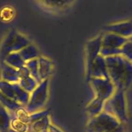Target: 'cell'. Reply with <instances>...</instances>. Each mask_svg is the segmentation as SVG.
Instances as JSON below:
<instances>
[{
    "instance_id": "6da1fadb",
    "label": "cell",
    "mask_w": 132,
    "mask_h": 132,
    "mask_svg": "<svg viewBox=\"0 0 132 132\" xmlns=\"http://www.w3.org/2000/svg\"><path fill=\"white\" fill-rule=\"evenodd\" d=\"M108 77L116 90L125 92L132 85V62L121 55L105 57Z\"/></svg>"
},
{
    "instance_id": "7a4b0ae2",
    "label": "cell",
    "mask_w": 132,
    "mask_h": 132,
    "mask_svg": "<svg viewBox=\"0 0 132 132\" xmlns=\"http://www.w3.org/2000/svg\"><path fill=\"white\" fill-rule=\"evenodd\" d=\"M88 132H124L122 122L106 112L90 118L86 125Z\"/></svg>"
},
{
    "instance_id": "3957f363",
    "label": "cell",
    "mask_w": 132,
    "mask_h": 132,
    "mask_svg": "<svg viewBox=\"0 0 132 132\" xmlns=\"http://www.w3.org/2000/svg\"><path fill=\"white\" fill-rule=\"evenodd\" d=\"M103 111L122 123L126 122L128 113L125 92L116 90L113 95L104 103Z\"/></svg>"
},
{
    "instance_id": "277c9868",
    "label": "cell",
    "mask_w": 132,
    "mask_h": 132,
    "mask_svg": "<svg viewBox=\"0 0 132 132\" xmlns=\"http://www.w3.org/2000/svg\"><path fill=\"white\" fill-rule=\"evenodd\" d=\"M49 95V80L41 81L30 94L28 103L25 106L30 113L43 110Z\"/></svg>"
},
{
    "instance_id": "5b68a950",
    "label": "cell",
    "mask_w": 132,
    "mask_h": 132,
    "mask_svg": "<svg viewBox=\"0 0 132 132\" xmlns=\"http://www.w3.org/2000/svg\"><path fill=\"white\" fill-rule=\"evenodd\" d=\"M30 44V41L24 35L15 30H12L3 41L1 46V55L5 58L9 54L19 52L23 48Z\"/></svg>"
},
{
    "instance_id": "8992f818",
    "label": "cell",
    "mask_w": 132,
    "mask_h": 132,
    "mask_svg": "<svg viewBox=\"0 0 132 132\" xmlns=\"http://www.w3.org/2000/svg\"><path fill=\"white\" fill-rule=\"evenodd\" d=\"M128 39L115 34L106 32L102 35L100 55L104 57L120 55L121 48Z\"/></svg>"
},
{
    "instance_id": "52a82bcc",
    "label": "cell",
    "mask_w": 132,
    "mask_h": 132,
    "mask_svg": "<svg viewBox=\"0 0 132 132\" xmlns=\"http://www.w3.org/2000/svg\"><path fill=\"white\" fill-rule=\"evenodd\" d=\"M0 92L21 106L25 107L28 103L30 94L24 91L18 83H10L1 80Z\"/></svg>"
},
{
    "instance_id": "ba28073f",
    "label": "cell",
    "mask_w": 132,
    "mask_h": 132,
    "mask_svg": "<svg viewBox=\"0 0 132 132\" xmlns=\"http://www.w3.org/2000/svg\"><path fill=\"white\" fill-rule=\"evenodd\" d=\"M90 83L94 93V97L106 102L116 90L109 78H91Z\"/></svg>"
},
{
    "instance_id": "9c48e42d",
    "label": "cell",
    "mask_w": 132,
    "mask_h": 132,
    "mask_svg": "<svg viewBox=\"0 0 132 132\" xmlns=\"http://www.w3.org/2000/svg\"><path fill=\"white\" fill-rule=\"evenodd\" d=\"M102 35H99L89 41L86 46V75L89 73L92 64L95 58L100 55Z\"/></svg>"
},
{
    "instance_id": "30bf717a",
    "label": "cell",
    "mask_w": 132,
    "mask_h": 132,
    "mask_svg": "<svg viewBox=\"0 0 132 132\" xmlns=\"http://www.w3.org/2000/svg\"><path fill=\"white\" fill-rule=\"evenodd\" d=\"M87 78L88 80L91 78H109L105 57L99 55L95 58L90 67Z\"/></svg>"
},
{
    "instance_id": "8fae6325",
    "label": "cell",
    "mask_w": 132,
    "mask_h": 132,
    "mask_svg": "<svg viewBox=\"0 0 132 132\" xmlns=\"http://www.w3.org/2000/svg\"><path fill=\"white\" fill-rule=\"evenodd\" d=\"M104 30L106 32L115 34L128 39L132 36V21H124L109 24L105 27Z\"/></svg>"
},
{
    "instance_id": "7c38bea8",
    "label": "cell",
    "mask_w": 132,
    "mask_h": 132,
    "mask_svg": "<svg viewBox=\"0 0 132 132\" xmlns=\"http://www.w3.org/2000/svg\"><path fill=\"white\" fill-rule=\"evenodd\" d=\"M19 80L18 84L19 86L28 94H30L38 85V82L30 75L28 70L24 66L19 70Z\"/></svg>"
},
{
    "instance_id": "4fadbf2b",
    "label": "cell",
    "mask_w": 132,
    "mask_h": 132,
    "mask_svg": "<svg viewBox=\"0 0 132 132\" xmlns=\"http://www.w3.org/2000/svg\"><path fill=\"white\" fill-rule=\"evenodd\" d=\"M37 61L40 81L49 80L53 71L52 62L50 59L42 55H40L37 58Z\"/></svg>"
},
{
    "instance_id": "5bb4252c",
    "label": "cell",
    "mask_w": 132,
    "mask_h": 132,
    "mask_svg": "<svg viewBox=\"0 0 132 132\" xmlns=\"http://www.w3.org/2000/svg\"><path fill=\"white\" fill-rule=\"evenodd\" d=\"M1 80L10 83H18L19 80V71L4 63L1 65Z\"/></svg>"
},
{
    "instance_id": "9a60e30c",
    "label": "cell",
    "mask_w": 132,
    "mask_h": 132,
    "mask_svg": "<svg viewBox=\"0 0 132 132\" xmlns=\"http://www.w3.org/2000/svg\"><path fill=\"white\" fill-rule=\"evenodd\" d=\"M105 102L101 99L94 97L91 101L86 106V112L88 115L91 117L97 116L103 111L104 105Z\"/></svg>"
},
{
    "instance_id": "2e32d148",
    "label": "cell",
    "mask_w": 132,
    "mask_h": 132,
    "mask_svg": "<svg viewBox=\"0 0 132 132\" xmlns=\"http://www.w3.org/2000/svg\"><path fill=\"white\" fill-rule=\"evenodd\" d=\"M4 63L17 70H20L25 66L26 62L19 54V52H14L6 55L3 59Z\"/></svg>"
},
{
    "instance_id": "e0dca14e",
    "label": "cell",
    "mask_w": 132,
    "mask_h": 132,
    "mask_svg": "<svg viewBox=\"0 0 132 132\" xmlns=\"http://www.w3.org/2000/svg\"><path fill=\"white\" fill-rule=\"evenodd\" d=\"M37 1L49 9H54V10H62L70 6L75 0H37Z\"/></svg>"
},
{
    "instance_id": "ac0fdd59",
    "label": "cell",
    "mask_w": 132,
    "mask_h": 132,
    "mask_svg": "<svg viewBox=\"0 0 132 132\" xmlns=\"http://www.w3.org/2000/svg\"><path fill=\"white\" fill-rule=\"evenodd\" d=\"M19 54L25 62L37 59L40 56L39 52L37 48L31 43L20 50Z\"/></svg>"
},
{
    "instance_id": "d6986e66",
    "label": "cell",
    "mask_w": 132,
    "mask_h": 132,
    "mask_svg": "<svg viewBox=\"0 0 132 132\" xmlns=\"http://www.w3.org/2000/svg\"><path fill=\"white\" fill-rule=\"evenodd\" d=\"M11 118L10 112L5 107L0 104V131H10Z\"/></svg>"
},
{
    "instance_id": "ffe728a7",
    "label": "cell",
    "mask_w": 132,
    "mask_h": 132,
    "mask_svg": "<svg viewBox=\"0 0 132 132\" xmlns=\"http://www.w3.org/2000/svg\"><path fill=\"white\" fill-rule=\"evenodd\" d=\"M51 123V120L48 115L30 125V130L34 132H45L47 131Z\"/></svg>"
},
{
    "instance_id": "44dd1931",
    "label": "cell",
    "mask_w": 132,
    "mask_h": 132,
    "mask_svg": "<svg viewBox=\"0 0 132 132\" xmlns=\"http://www.w3.org/2000/svg\"><path fill=\"white\" fill-rule=\"evenodd\" d=\"M0 104L5 107L10 112V113H12L13 114L16 111V110L21 106L14 101L5 96L1 92H0Z\"/></svg>"
},
{
    "instance_id": "7402d4cb",
    "label": "cell",
    "mask_w": 132,
    "mask_h": 132,
    "mask_svg": "<svg viewBox=\"0 0 132 132\" xmlns=\"http://www.w3.org/2000/svg\"><path fill=\"white\" fill-rule=\"evenodd\" d=\"M10 130L14 132H28L29 125L13 116L10 121Z\"/></svg>"
},
{
    "instance_id": "603a6c76",
    "label": "cell",
    "mask_w": 132,
    "mask_h": 132,
    "mask_svg": "<svg viewBox=\"0 0 132 132\" xmlns=\"http://www.w3.org/2000/svg\"><path fill=\"white\" fill-rule=\"evenodd\" d=\"M25 67L28 70L30 75L37 81L38 83L41 82L39 76V68H38V61L37 59L30 60L29 61L26 62Z\"/></svg>"
},
{
    "instance_id": "cb8c5ba5",
    "label": "cell",
    "mask_w": 132,
    "mask_h": 132,
    "mask_svg": "<svg viewBox=\"0 0 132 132\" xmlns=\"http://www.w3.org/2000/svg\"><path fill=\"white\" fill-rule=\"evenodd\" d=\"M13 116L18 118L20 121L25 122L29 125L30 124V113L27 111L25 107L21 106L16 110L15 112L13 114Z\"/></svg>"
},
{
    "instance_id": "d4e9b609",
    "label": "cell",
    "mask_w": 132,
    "mask_h": 132,
    "mask_svg": "<svg viewBox=\"0 0 132 132\" xmlns=\"http://www.w3.org/2000/svg\"><path fill=\"white\" fill-rule=\"evenodd\" d=\"M120 55L125 59L132 62V43L128 39V41L123 45L121 48Z\"/></svg>"
},
{
    "instance_id": "484cf974",
    "label": "cell",
    "mask_w": 132,
    "mask_h": 132,
    "mask_svg": "<svg viewBox=\"0 0 132 132\" xmlns=\"http://www.w3.org/2000/svg\"><path fill=\"white\" fill-rule=\"evenodd\" d=\"M1 19L4 21H10L14 17V10L10 7H5L1 11L0 13Z\"/></svg>"
},
{
    "instance_id": "4316f807",
    "label": "cell",
    "mask_w": 132,
    "mask_h": 132,
    "mask_svg": "<svg viewBox=\"0 0 132 132\" xmlns=\"http://www.w3.org/2000/svg\"><path fill=\"white\" fill-rule=\"evenodd\" d=\"M47 132H63V130L60 128L58 127L57 126L55 125L54 124L51 123V125H50V126L48 128Z\"/></svg>"
},
{
    "instance_id": "83f0119b",
    "label": "cell",
    "mask_w": 132,
    "mask_h": 132,
    "mask_svg": "<svg viewBox=\"0 0 132 132\" xmlns=\"http://www.w3.org/2000/svg\"><path fill=\"white\" fill-rule=\"evenodd\" d=\"M128 40L132 43V36H131V37H130V38H128Z\"/></svg>"
}]
</instances>
